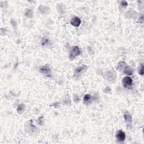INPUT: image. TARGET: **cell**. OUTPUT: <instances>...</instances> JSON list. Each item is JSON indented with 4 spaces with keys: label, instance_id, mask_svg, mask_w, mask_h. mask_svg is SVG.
Instances as JSON below:
<instances>
[{
    "label": "cell",
    "instance_id": "obj_1",
    "mask_svg": "<svg viewBox=\"0 0 144 144\" xmlns=\"http://www.w3.org/2000/svg\"><path fill=\"white\" fill-rule=\"evenodd\" d=\"M81 50L78 46H73L70 51L69 58L70 60H73L75 57L79 56L81 54Z\"/></svg>",
    "mask_w": 144,
    "mask_h": 144
},
{
    "label": "cell",
    "instance_id": "obj_2",
    "mask_svg": "<svg viewBox=\"0 0 144 144\" xmlns=\"http://www.w3.org/2000/svg\"><path fill=\"white\" fill-rule=\"evenodd\" d=\"M104 77L109 82L114 81L116 79V74L114 70H110L106 72L105 73Z\"/></svg>",
    "mask_w": 144,
    "mask_h": 144
},
{
    "label": "cell",
    "instance_id": "obj_3",
    "mask_svg": "<svg viewBox=\"0 0 144 144\" xmlns=\"http://www.w3.org/2000/svg\"><path fill=\"white\" fill-rule=\"evenodd\" d=\"M133 81L132 79L129 77H125L122 79V84L124 87L125 88H130L132 85Z\"/></svg>",
    "mask_w": 144,
    "mask_h": 144
},
{
    "label": "cell",
    "instance_id": "obj_4",
    "mask_svg": "<svg viewBox=\"0 0 144 144\" xmlns=\"http://www.w3.org/2000/svg\"><path fill=\"white\" fill-rule=\"evenodd\" d=\"M40 72L44 74V75H45L47 77H50L51 76V69L50 68L49 66H47V65H44V66H43L40 69Z\"/></svg>",
    "mask_w": 144,
    "mask_h": 144
},
{
    "label": "cell",
    "instance_id": "obj_5",
    "mask_svg": "<svg viewBox=\"0 0 144 144\" xmlns=\"http://www.w3.org/2000/svg\"><path fill=\"white\" fill-rule=\"evenodd\" d=\"M70 24L73 25V26L78 27H79L81 24V20L79 17H74L73 18H72L70 20Z\"/></svg>",
    "mask_w": 144,
    "mask_h": 144
},
{
    "label": "cell",
    "instance_id": "obj_6",
    "mask_svg": "<svg viewBox=\"0 0 144 144\" xmlns=\"http://www.w3.org/2000/svg\"><path fill=\"white\" fill-rule=\"evenodd\" d=\"M116 137L117 138V140L120 142H123L126 139V134L123 131L119 130L117 132L116 135Z\"/></svg>",
    "mask_w": 144,
    "mask_h": 144
},
{
    "label": "cell",
    "instance_id": "obj_7",
    "mask_svg": "<svg viewBox=\"0 0 144 144\" xmlns=\"http://www.w3.org/2000/svg\"><path fill=\"white\" fill-rule=\"evenodd\" d=\"M87 68V66L86 65H82V66L78 67L77 68H76L74 70V74L76 76H78L82 72L84 71Z\"/></svg>",
    "mask_w": 144,
    "mask_h": 144
},
{
    "label": "cell",
    "instance_id": "obj_8",
    "mask_svg": "<svg viewBox=\"0 0 144 144\" xmlns=\"http://www.w3.org/2000/svg\"><path fill=\"white\" fill-rule=\"evenodd\" d=\"M123 72L124 73L128 76H131L133 74V70L131 67H130L129 65H126L124 69H123Z\"/></svg>",
    "mask_w": 144,
    "mask_h": 144
},
{
    "label": "cell",
    "instance_id": "obj_9",
    "mask_svg": "<svg viewBox=\"0 0 144 144\" xmlns=\"http://www.w3.org/2000/svg\"><path fill=\"white\" fill-rule=\"evenodd\" d=\"M124 119H125L126 122L128 123V124H131V123H132V116H131V115L129 114L128 112L127 111L124 113Z\"/></svg>",
    "mask_w": 144,
    "mask_h": 144
},
{
    "label": "cell",
    "instance_id": "obj_10",
    "mask_svg": "<svg viewBox=\"0 0 144 144\" xmlns=\"http://www.w3.org/2000/svg\"><path fill=\"white\" fill-rule=\"evenodd\" d=\"M92 96L89 94H86L84 96L83 98V101L85 104H90L92 102Z\"/></svg>",
    "mask_w": 144,
    "mask_h": 144
},
{
    "label": "cell",
    "instance_id": "obj_11",
    "mask_svg": "<svg viewBox=\"0 0 144 144\" xmlns=\"http://www.w3.org/2000/svg\"><path fill=\"white\" fill-rule=\"evenodd\" d=\"M25 109V105L23 104H20L18 106H17V113H19V114H22V113H23V112L24 111Z\"/></svg>",
    "mask_w": 144,
    "mask_h": 144
},
{
    "label": "cell",
    "instance_id": "obj_12",
    "mask_svg": "<svg viewBox=\"0 0 144 144\" xmlns=\"http://www.w3.org/2000/svg\"><path fill=\"white\" fill-rule=\"evenodd\" d=\"M38 9H39L40 12H41L43 14H44V13H46V12L49 11V10L50 9L49 8H48L47 7H46V6L41 5L39 6V8H38Z\"/></svg>",
    "mask_w": 144,
    "mask_h": 144
},
{
    "label": "cell",
    "instance_id": "obj_13",
    "mask_svg": "<svg viewBox=\"0 0 144 144\" xmlns=\"http://www.w3.org/2000/svg\"><path fill=\"white\" fill-rule=\"evenodd\" d=\"M126 65V64L124 62H123V61L119 62V63H118L117 65V69L118 70H119V71H122V70L124 69V67H125Z\"/></svg>",
    "mask_w": 144,
    "mask_h": 144
},
{
    "label": "cell",
    "instance_id": "obj_14",
    "mask_svg": "<svg viewBox=\"0 0 144 144\" xmlns=\"http://www.w3.org/2000/svg\"><path fill=\"white\" fill-rule=\"evenodd\" d=\"M25 15L27 17H32V16H33V12H32V11L31 10L28 9L26 10V11H25Z\"/></svg>",
    "mask_w": 144,
    "mask_h": 144
},
{
    "label": "cell",
    "instance_id": "obj_15",
    "mask_svg": "<svg viewBox=\"0 0 144 144\" xmlns=\"http://www.w3.org/2000/svg\"><path fill=\"white\" fill-rule=\"evenodd\" d=\"M49 39H47V38H43L42 40H41V44H42L43 46H45L48 43H49Z\"/></svg>",
    "mask_w": 144,
    "mask_h": 144
},
{
    "label": "cell",
    "instance_id": "obj_16",
    "mask_svg": "<svg viewBox=\"0 0 144 144\" xmlns=\"http://www.w3.org/2000/svg\"><path fill=\"white\" fill-rule=\"evenodd\" d=\"M139 74H140L141 76H143L144 74V65L141 64V67L140 68V69H139L138 71Z\"/></svg>",
    "mask_w": 144,
    "mask_h": 144
},
{
    "label": "cell",
    "instance_id": "obj_17",
    "mask_svg": "<svg viewBox=\"0 0 144 144\" xmlns=\"http://www.w3.org/2000/svg\"><path fill=\"white\" fill-rule=\"evenodd\" d=\"M76 100H77L76 103H78V102H79V101H80V100H79V97H78V96H77V95L74 96V102H76Z\"/></svg>",
    "mask_w": 144,
    "mask_h": 144
},
{
    "label": "cell",
    "instance_id": "obj_18",
    "mask_svg": "<svg viewBox=\"0 0 144 144\" xmlns=\"http://www.w3.org/2000/svg\"><path fill=\"white\" fill-rule=\"evenodd\" d=\"M121 5L123 6H127L128 5V3L126 1H122L121 2Z\"/></svg>",
    "mask_w": 144,
    "mask_h": 144
}]
</instances>
